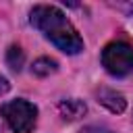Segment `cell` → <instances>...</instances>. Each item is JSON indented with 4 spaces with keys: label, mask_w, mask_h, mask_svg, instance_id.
<instances>
[{
    "label": "cell",
    "mask_w": 133,
    "mask_h": 133,
    "mask_svg": "<svg viewBox=\"0 0 133 133\" xmlns=\"http://www.w3.org/2000/svg\"><path fill=\"white\" fill-rule=\"evenodd\" d=\"M79 133H114V131L104 127V125H85Z\"/></svg>",
    "instance_id": "obj_8"
},
{
    "label": "cell",
    "mask_w": 133,
    "mask_h": 133,
    "mask_svg": "<svg viewBox=\"0 0 133 133\" xmlns=\"http://www.w3.org/2000/svg\"><path fill=\"white\" fill-rule=\"evenodd\" d=\"M0 133H2V131H0Z\"/></svg>",
    "instance_id": "obj_10"
},
{
    "label": "cell",
    "mask_w": 133,
    "mask_h": 133,
    "mask_svg": "<svg viewBox=\"0 0 133 133\" xmlns=\"http://www.w3.org/2000/svg\"><path fill=\"white\" fill-rule=\"evenodd\" d=\"M58 110H60V114H62L64 121H77V118H81L85 114L87 108H85V104L81 100L69 98V100H60L58 102Z\"/></svg>",
    "instance_id": "obj_5"
},
{
    "label": "cell",
    "mask_w": 133,
    "mask_h": 133,
    "mask_svg": "<svg viewBox=\"0 0 133 133\" xmlns=\"http://www.w3.org/2000/svg\"><path fill=\"white\" fill-rule=\"evenodd\" d=\"M8 89H10V85H8V81H6V79H4L2 75H0V96H2V94H6Z\"/></svg>",
    "instance_id": "obj_9"
},
{
    "label": "cell",
    "mask_w": 133,
    "mask_h": 133,
    "mask_svg": "<svg viewBox=\"0 0 133 133\" xmlns=\"http://www.w3.org/2000/svg\"><path fill=\"white\" fill-rule=\"evenodd\" d=\"M96 96H98V102H100L102 106H106L110 112H123V110L127 108V100H125V96H123L121 91H116V89L100 87V89L96 91Z\"/></svg>",
    "instance_id": "obj_4"
},
{
    "label": "cell",
    "mask_w": 133,
    "mask_h": 133,
    "mask_svg": "<svg viewBox=\"0 0 133 133\" xmlns=\"http://www.w3.org/2000/svg\"><path fill=\"white\" fill-rule=\"evenodd\" d=\"M6 64L12 69V71H21L23 64H25V52L21 50V46H10L6 50Z\"/></svg>",
    "instance_id": "obj_6"
},
{
    "label": "cell",
    "mask_w": 133,
    "mask_h": 133,
    "mask_svg": "<svg viewBox=\"0 0 133 133\" xmlns=\"http://www.w3.org/2000/svg\"><path fill=\"white\" fill-rule=\"evenodd\" d=\"M56 69H58V64H56V60H52V58H37L35 62H33V66H31V71H33V75H37V77H48V75H52V73H56Z\"/></svg>",
    "instance_id": "obj_7"
},
{
    "label": "cell",
    "mask_w": 133,
    "mask_h": 133,
    "mask_svg": "<svg viewBox=\"0 0 133 133\" xmlns=\"http://www.w3.org/2000/svg\"><path fill=\"white\" fill-rule=\"evenodd\" d=\"M0 116L15 133H31L37 121V108L27 100H10L0 106Z\"/></svg>",
    "instance_id": "obj_2"
},
{
    "label": "cell",
    "mask_w": 133,
    "mask_h": 133,
    "mask_svg": "<svg viewBox=\"0 0 133 133\" xmlns=\"http://www.w3.org/2000/svg\"><path fill=\"white\" fill-rule=\"evenodd\" d=\"M102 64L114 77H125L133 71V46L127 42H110L102 50Z\"/></svg>",
    "instance_id": "obj_3"
},
{
    "label": "cell",
    "mask_w": 133,
    "mask_h": 133,
    "mask_svg": "<svg viewBox=\"0 0 133 133\" xmlns=\"http://www.w3.org/2000/svg\"><path fill=\"white\" fill-rule=\"evenodd\" d=\"M29 21L64 54H79L83 50V39L79 31L56 6H50V4L33 6L29 12Z\"/></svg>",
    "instance_id": "obj_1"
}]
</instances>
